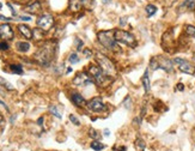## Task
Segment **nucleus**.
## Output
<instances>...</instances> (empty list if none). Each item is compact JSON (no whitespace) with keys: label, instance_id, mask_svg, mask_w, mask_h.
<instances>
[{"label":"nucleus","instance_id":"1","mask_svg":"<svg viewBox=\"0 0 195 151\" xmlns=\"http://www.w3.org/2000/svg\"><path fill=\"white\" fill-rule=\"evenodd\" d=\"M98 42L108 51L117 52L119 51V44L114 36V30H103L97 34Z\"/></svg>","mask_w":195,"mask_h":151},{"label":"nucleus","instance_id":"2","mask_svg":"<svg viewBox=\"0 0 195 151\" xmlns=\"http://www.w3.org/2000/svg\"><path fill=\"white\" fill-rule=\"evenodd\" d=\"M53 55H54V46L52 43H46L37 51V53L35 54V59L42 66H48L53 59Z\"/></svg>","mask_w":195,"mask_h":151},{"label":"nucleus","instance_id":"3","mask_svg":"<svg viewBox=\"0 0 195 151\" xmlns=\"http://www.w3.org/2000/svg\"><path fill=\"white\" fill-rule=\"evenodd\" d=\"M96 60L99 64L101 70L104 72V74H107L108 77H112V76L116 74V67H115L114 62L108 56H105L104 54H101V53H97L96 54Z\"/></svg>","mask_w":195,"mask_h":151},{"label":"nucleus","instance_id":"4","mask_svg":"<svg viewBox=\"0 0 195 151\" xmlns=\"http://www.w3.org/2000/svg\"><path fill=\"white\" fill-rule=\"evenodd\" d=\"M150 67L153 70H164L165 72H172V61L164 56H156L150 61Z\"/></svg>","mask_w":195,"mask_h":151},{"label":"nucleus","instance_id":"5","mask_svg":"<svg viewBox=\"0 0 195 151\" xmlns=\"http://www.w3.org/2000/svg\"><path fill=\"white\" fill-rule=\"evenodd\" d=\"M114 36L116 39L117 42H121V43H125L129 47H135L137 46V40L135 37L125 30H121V29H115L114 30Z\"/></svg>","mask_w":195,"mask_h":151},{"label":"nucleus","instance_id":"6","mask_svg":"<svg viewBox=\"0 0 195 151\" xmlns=\"http://www.w3.org/2000/svg\"><path fill=\"white\" fill-rule=\"evenodd\" d=\"M174 62L176 65H178V69L183 73H187V74H194L195 73V66L188 60L182 59V58H175Z\"/></svg>","mask_w":195,"mask_h":151},{"label":"nucleus","instance_id":"7","mask_svg":"<svg viewBox=\"0 0 195 151\" xmlns=\"http://www.w3.org/2000/svg\"><path fill=\"white\" fill-rule=\"evenodd\" d=\"M36 24H37V27L40 28L41 30L48 31V30H50V29L53 28V25H54V18H53V16H50V14H42V16L39 17Z\"/></svg>","mask_w":195,"mask_h":151},{"label":"nucleus","instance_id":"8","mask_svg":"<svg viewBox=\"0 0 195 151\" xmlns=\"http://www.w3.org/2000/svg\"><path fill=\"white\" fill-rule=\"evenodd\" d=\"M89 73L90 76L94 78V81L97 83L98 85H102L104 81H105V76L104 72L101 70L99 66H96V65H90L89 66Z\"/></svg>","mask_w":195,"mask_h":151},{"label":"nucleus","instance_id":"9","mask_svg":"<svg viewBox=\"0 0 195 151\" xmlns=\"http://www.w3.org/2000/svg\"><path fill=\"white\" fill-rule=\"evenodd\" d=\"M94 78L87 74L86 72H79L75 74L74 79H73V84L77 85V86H86V85H90V84H94Z\"/></svg>","mask_w":195,"mask_h":151},{"label":"nucleus","instance_id":"10","mask_svg":"<svg viewBox=\"0 0 195 151\" xmlns=\"http://www.w3.org/2000/svg\"><path fill=\"white\" fill-rule=\"evenodd\" d=\"M86 107L87 109L91 110V111H95V113H99V111H103L105 110V103L102 101V98L99 97H94L92 100H90L87 103H86Z\"/></svg>","mask_w":195,"mask_h":151},{"label":"nucleus","instance_id":"11","mask_svg":"<svg viewBox=\"0 0 195 151\" xmlns=\"http://www.w3.org/2000/svg\"><path fill=\"white\" fill-rule=\"evenodd\" d=\"M162 46L167 52H170V48L174 47V32L171 30L167 31L162 37Z\"/></svg>","mask_w":195,"mask_h":151},{"label":"nucleus","instance_id":"12","mask_svg":"<svg viewBox=\"0 0 195 151\" xmlns=\"http://www.w3.org/2000/svg\"><path fill=\"white\" fill-rule=\"evenodd\" d=\"M13 30L9 24H2L0 25V39L4 41H9L13 39Z\"/></svg>","mask_w":195,"mask_h":151},{"label":"nucleus","instance_id":"13","mask_svg":"<svg viewBox=\"0 0 195 151\" xmlns=\"http://www.w3.org/2000/svg\"><path fill=\"white\" fill-rule=\"evenodd\" d=\"M40 10H41V4L37 0L32 1L31 4H29L28 6H25V9H24V11L29 12V13H37Z\"/></svg>","mask_w":195,"mask_h":151},{"label":"nucleus","instance_id":"14","mask_svg":"<svg viewBox=\"0 0 195 151\" xmlns=\"http://www.w3.org/2000/svg\"><path fill=\"white\" fill-rule=\"evenodd\" d=\"M71 100H72V102H73L77 107H84V106H86V101H85V98H84L80 94H77V92L72 94Z\"/></svg>","mask_w":195,"mask_h":151},{"label":"nucleus","instance_id":"15","mask_svg":"<svg viewBox=\"0 0 195 151\" xmlns=\"http://www.w3.org/2000/svg\"><path fill=\"white\" fill-rule=\"evenodd\" d=\"M18 30H19V32L25 37V39H32V36H34V32H32V30L28 27V25H24V24H20V25H18Z\"/></svg>","mask_w":195,"mask_h":151},{"label":"nucleus","instance_id":"16","mask_svg":"<svg viewBox=\"0 0 195 151\" xmlns=\"http://www.w3.org/2000/svg\"><path fill=\"white\" fill-rule=\"evenodd\" d=\"M142 85H144V89H145V92H149L150 89H151V82H150V77H149V70L145 71L144 76H142Z\"/></svg>","mask_w":195,"mask_h":151},{"label":"nucleus","instance_id":"17","mask_svg":"<svg viewBox=\"0 0 195 151\" xmlns=\"http://www.w3.org/2000/svg\"><path fill=\"white\" fill-rule=\"evenodd\" d=\"M16 48L18 52L20 53H27L29 49H30V43L25 41H19L16 43Z\"/></svg>","mask_w":195,"mask_h":151},{"label":"nucleus","instance_id":"18","mask_svg":"<svg viewBox=\"0 0 195 151\" xmlns=\"http://www.w3.org/2000/svg\"><path fill=\"white\" fill-rule=\"evenodd\" d=\"M83 9V5L80 2V0H70V10L73 12L80 11Z\"/></svg>","mask_w":195,"mask_h":151},{"label":"nucleus","instance_id":"19","mask_svg":"<svg viewBox=\"0 0 195 151\" xmlns=\"http://www.w3.org/2000/svg\"><path fill=\"white\" fill-rule=\"evenodd\" d=\"M194 7L195 0H184L181 5V9H187V10H193Z\"/></svg>","mask_w":195,"mask_h":151},{"label":"nucleus","instance_id":"20","mask_svg":"<svg viewBox=\"0 0 195 151\" xmlns=\"http://www.w3.org/2000/svg\"><path fill=\"white\" fill-rule=\"evenodd\" d=\"M184 31H186V34H187L188 36L194 37L195 39V27L194 25H186V27H184Z\"/></svg>","mask_w":195,"mask_h":151},{"label":"nucleus","instance_id":"21","mask_svg":"<svg viewBox=\"0 0 195 151\" xmlns=\"http://www.w3.org/2000/svg\"><path fill=\"white\" fill-rule=\"evenodd\" d=\"M145 11H146V13L149 17H151V16H153L156 12H157V7L152 5V4H150V5H147L146 6V9H145Z\"/></svg>","mask_w":195,"mask_h":151},{"label":"nucleus","instance_id":"22","mask_svg":"<svg viewBox=\"0 0 195 151\" xmlns=\"http://www.w3.org/2000/svg\"><path fill=\"white\" fill-rule=\"evenodd\" d=\"M91 149L95 151H101L104 149V145L102 144V143H99L97 140H95V142H92L91 143Z\"/></svg>","mask_w":195,"mask_h":151},{"label":"nucleus","instance_id":"23","mask_svg":"<svg viewBox=\"0 0 195 151\" xmlns=\"http://www.w3.org/2000/svg\"><path fill=\"white\" fill-rule=\"evenodd\" d=\"M10 69H11V71H12L13 73H17V74H22V73H23V67H22L20 65L13 64V65L10 66Z\"/></svg>","mask_w":195,"mask_h":151},{"label":"nucleus","instance_id":"24","mask_svg":"<svg viewBox=\"0 0 195 151\" xmlns=\"http://www.w3.org/2000/svg\"><path fill=\"white\" fill-rule=\"evenodd\" d=\"M49 111H50V113H52V114H53L54 116H56L57 119H61V118H62L61 113H60V111L57 110L56 106H50V107H49Z\"/></svg>","mask_w":195,"mask_h":151},{"label":"nucleus","instance_id":"25","mask_svg":"<svg viewBox=\"0 0 195 151\" xmlns=\"http://www.w3.org/2000/svg\"><path fill=\"white\" fill-rule=\"evenodd\" d=\"M135 148L138 151H144L145 150V142L142 139H137L135 142Z\"/></svg>","mask_w":195,"mask_h":151},{"label":"nucleus","instance_id":"26","mask_svg":"<svg viewBox=\"0 0 195 151\" xmlns=\"http://www.w3.org/2000/svg\"><path fill=\"white\" fill-rule=\"evenodd\" d=\"M79 58H78V55L77 53H71L70 54V58H68V61H70L72 65H74V64H78L79 62Z\"/></svg>","mask_w":195,"mask_h":151},{"label":"nucleus","instance_id":"27","mask_svg":"<svg viewBox=\"0 0 195 151\" xmlns=\"http://www.w3.org/2000/svg\"><path fill=\"white\" fill-rule=\"evenodd\" d=\"M0 84H1V85H4V86L7 89V90H13V86H12V84H10V83L7 82V81H5V79H4V78H1V77H0Z\"/></svg>","mask_w":195,"mask_h":151},{"label":"nucleus","instance_id":"28","mask_svg":"<svg viewBox=\"0 0 195 151\" xmlns=\"http://www.w3.org/2000/svg\"><path fill=\"white\" fill-rule=\"evenodd\" d=\"M83 7H86V9H90L92 5H94V0H80Z\"/></svg>","mask_w":195,"mask_h":151},{"label":"nucleus","instance_id":"29","mask_svg":"<svg viewBox=\"0 0 195 151\" xmlns=\"http://www.w3.org/2000/svg\"><path fill=\"white\" fill-rule=\"evenodd\" d=\"M70 120L75 125V126H79V125H80V121H79V120L75 118V115H73V114H71L70 115Z\"/></svg>","mask_w":195,"mask_h":151},{"label":"nucleus","instance_id":"30","mask_svg":"<svg viewBox=\"0 0 195 151\" xmlns=\"http://www.w3.org/2000/svg\"><path fill=\"white\" fill-rule=\"evenodd\" d=\"M89 134H90V137L94 138V139H98L99 138V136H98V133L94 130V128H91L90 131H89Z\"/></svg>","mask_w":195,"mask_h":151},{"label":"nucleus","instance_id":"31","mask_svg":"<svg viewBox=\"0 0 195 151\" xmlns=\"http://www.w3.org/2000/svg\"><path fill=\"white\" fill-rule=\"evenodd\" d=\"M75 43H77V49H78V51H82V49H83V46H84L83 41H80L79 39H75Z\"/></svg>","mask_w":195,"mask_h":151},{"label":"nucleus","instance_id":"32","mask_svg":"<svg viewBox=\"0 0 195 151\" xmlns=\"http://www.w3.org/2000/svg\"><path fill=\"white\" fill-rule=\"evenodd\" d=\"M83 53H84V55L87 58V59H90V58H92V52L90 51V49H87V48H85L83 51Z\"/></svg>","mask_w":195,"mask_h":151},{"label":"nucleus","instance_id":"33","mask_svg":"<svg viewBox=\"0 0 195 151\" xmlns=\"http://www.w3.org/2000/svg\"><path fill=\"white\" fill-rule=\"evenodd\" d=\"M9 49V44L6 42H0V51H7Z\"/></svg>","mask_w":195,"mask_h":151},{"label":"nucleus","instance_id":"34","mask_svg":"<svg viewBox=\"0 0 195 151\" xmlns=\"http://www.w3.org/2000/svg\"><path fill=\"white\" fill-rule=\"evenodd\" d=\"M0 21H4V22H10V21H11V18H9V17H5V16L0 14Z\"/></svg>","mask_w":195,"mask_h":151},{"label":"nucleus","instance_id":"35","mask_svg":"<svg viewBox=\"0 0 195 151\" xmlns=\"http://www.w3.org/2000/svg\"><path fill=\"white\" fill-rule=\"evenodd\" d=\"M176 86H177L176 89H177V90H180V91H183V90H184V85H183L182 83H178Z\"/></svg>","mask_w":195,"mask_h":151},{"label":"nucleus","instance_id":"36","mask_svg":"<svg viewBox=\"0 0 195 151\" xmlns=\"http://www.w3.org/2000/svg\"><path fill=\"white\" fill-rule=\"evenodd\" d=\"M20 19H22V21H24V22H29L31 18H30L29 16H22V17H20Z\"/></svg>","mask_w":195,"mask_h":151},{"label":"nucleus","instance_id":"37","mask_svg":"<svg viewBox=\"0 0 195 151\" xmlns=\"http://www.w3.org/2000/svg\"><path fill=\"white\" fill-rule=\"evenodd\" d=\"M0 104H1V106H4V107L6 108V110H9V108H7V106H6V104H5V103H4V102H2L1 100H0Z\"/></svg>","mask_w":195,"mask_h":151},{"label":"nucleus","instance_id":"38","mask_svg":"<svg viewBox=\"0 0 195 151\" xmlns=\"http://www.w3.org/2000/svg\"><path fill=\"white\" fill-rule=\"evenodd\" d=\"M104 133H105V136H109V130H105Z\"/></svg>","mask_w":195,"mask_h":151},{"label":"nucleus","instance_id":"39","mask_svg":"<svg viewBox=\"0 0 195 151\" xmlns=\"http://www.w3.org/2000/svg\"><path fill=\"white\" fill-rule=\"evenodd\" d=\"M102 1H103L104 4H109V2H110V0H102Z\"/></svg>","mask_w":195,"mask_h":151},{"label":"nucleus","instance_id":"40","mask_svg":"<svg viewBox=\"0 0 195 151\" xmlns=\"http://www.w3.org/2000/svg\"><path fill=\"white\" fill-rule=\"evenodd\" d=\"M1 7H2V4H1V2H0V10H1Z\"/></svg>","mask_w":195,"mask_h":151}]
</instances>
